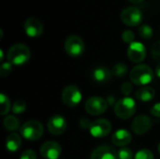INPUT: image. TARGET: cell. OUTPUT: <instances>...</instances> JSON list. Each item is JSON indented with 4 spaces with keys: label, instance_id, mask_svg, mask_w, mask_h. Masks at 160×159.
I'll use <instances>...</instances> for the list:
<instances>
[{
    "label": "cell",
    "instance_id": "obj_1",
    "mask_svg": "<svg viewBox=\"0 0 160 159\" xmlns=\"http://www.w3.org/2000/svg\"><path fill=\"white\" fill-rule=\"evenodd\" d=\"M31 57L30 49L22 43L12 45L8 52V60L10 64L21 66L25 64Z\"/></svg>",
    "mask_w": 160,
    "mask_h": 159
},
{
    "label": "cell",
    "instance_id": "obj_2",
    "mask_svg": "<svg viewBox=\"0 0 160 159\" xmlns=\"http://www.w3.org/2000/svg\"><path fill=\"white\" fill-rule=\"evenodd\" d=\"M130 81L136 85H146L154 79V72L147 65H138L129 73Z\"/></svg>",
    "mask_w": 160,
    "mask_h": 159
},
{
    "label": "cell",
    "instance_id": "obj_3",
    "mask_svg": "<svg viewBox=\"0 0 160 159\" xmlns=\"http://www.w3.org/2000/svg\"><path fill=\"white\" fill-rule=\"evenodd\" d=\"M136 102L131 97H123L114 105V112L120 119H128L136 112Z\"/></svg>",
    "mask_w": 160,
    "mask_h": 159
},
{
    "label": "cell",
    "instance_id": "obj_4",
    "mask_svg": "<svg viewBox=\"0 0 160 159\" xmlns=\"http://www.w3.org/2000/svg\"><path fill=\"white\" fill-rule=\"evenodd\" d=\"M22 137L28 141H37L43 135V126L40 122L36 120H31L25 122L20 128Z\"/></svg>",
    "mask_w": 160,
    "mask_h": 159
},
{
    "label": "cell",
    "instance_id": "obj_5",
    "mask_svg": "<svg viewBox=\"0 0 160 159\" xmlns=\"http://www.w3.org/2000/svg\"><path fill=\"white\" fill-rule=\"evenodd\" d=\"M65 51L72 57H78L84 52V42L78 36H70L65 41Z\"/></svg>",
    "mask_w": 160,
    "mask_h": 159
},
{
    "label": "cell",
    "instance_id": "obj_6",
    "mask_svg": "<svg viewBox=\"0 0 160 159\" xmlns=\"http://www.w3.org/2000/svg\"><path fill=\"white\" fill-rule=\"evenodd\" d=\"M109 106L106 99L100 97H92L85 102V111L91 115H100L104 113Z\"/></svg>",
    "mask_w": 160,
    "mask_h": 159
},
{
    "label": "cell",
    "instance_id": "obj_7",
    "mask_svg": "<svg viewBox=\"0 0 160 159\" xmlns=\"http://www.w3.org/2000/svg\"><path fill=\"white\" fill-rule=\"evenodd\" d=\"M62 100L64 104L69 108H74L79 105L82 100V93L75 85L67 86L62 92Z\"/></svg>",
    "mask_w": 160,
    "mask_h": 159
},
{
    "label": "cell",
    "instance_id": "obj_8",
    "mask_svg": "<svg viewBox=\"0 0 160 159\" xmlns=\"http://www.w3.org/2000/svg\"><path fill=\"white\" fill-rule=\"evenodd\" d=\"M122 22L128 26H137L139 25L143 18L142 11L135 7H128L121 12Z\"/></svg>",
    "mask_w": 160,
    "mask_h": 159
},
{
    "label": "cell",
    "instance_id": "obj_9",
    "mask_svg": "<svg viewBox=\"0 0 160 159\" xmlns=\"http://www.w3.org/2000/svg\"><path fill=\"white\" fill-rule=\"evenodd\" d=\"M89 131L94 138H104L111 133L112 124L107 119H98L92 123Z\"/></svg>",
    "mask_w": 160,
    "mask_h": 159
},
{
    "label": "cell",
    "instance_id": "obj_10",
    "mask_svg": "<svg viewBox=\"0 0 160 159\" xmlns=\"http://www.w3.org/2000/svg\"><path fill=\"white\" fill-rule=\"evenodd\" d=\"M153 122L152 119L146 115H138L132 122L131 127L135 134L143 135L146 134L152 128Z\"/></svg>",
    "mask_w": 160,
    "mask_h": 159
},
{
    "label": "cell",
    "instance_id": "obj_11",
    "mask_svg": "<svg viewBox=\"0 0 160 159\" xmlns=\"http://www.w3.org/2000/svg\"><path fill=\"white\" fill-rule=\"evenodd\" d=\"M128 57L133 63H141L146 57V49L141 42L134 41L128 49Z\"/></svg>",
    "mask_w": 160,
    "mask_h": 159
},
{
    "label": "cell",
    "instance_id": "obj_12",
    "mask_svg": "<svg viewBox=\"0 0 160 159\" xmlns=\"http://www.w3.org/2000/svg\"><path fill=\"white\" fill-rule=\"evenodd\" d=\"M67 120L62 115H52L48 121V130L51 134L58 136L63 134L67 129Z\"/></svg>",
    "mask_w": 160,
    "mask_h": 159
},
{
    "label": "cell",
    "instance_id": "obj_13",
    "mask_svg": "<svg viewBox=\"0 0 160 159\" xmlns=\"http://www.w3.org/2000/svg\"><path fill=\"white\" fill-rule=\"evenodd\" d=\"M61 153L62 148L56 142H47L40 147V155L45 159H57Z\"/></svg>",
    "mask_w": 160,
    "mask_h": 159
},
{
    "label": "cell",
    "instance_id": "obj_14",
    "mask_svg": "<svg viewBox=\"0 0 160 159\" xmlns=\"http://www.w3.org/2000/svg\"><path fill=\"white\" fill-rule=\"evenodd\" d=\"M24 31L30 37H38L43 33V24L35 17H30L24 22Z\"/></svg>",
    "mask_w": 160,
    "mask_h": 159
},
{
    "label": "cell",
    "instance_id": "obj_15",
    "mask_svg": "<svg viewBox=\"0 0 160 159\" xmlns=\"http://www.w3.org/2000/svg\"><path fill=\"white\" fill-rule=\"evenodd\" d=\"M90 159H118V153L111 146L101 145L92 152Z\"/></svg>",
    "mask_w": 160,
    "mask_h": 159
},
{
    "label": "cell",
    "instance_id": "obj_16",
    "mask_svg": "<svg viewBox=\"0 0 160 159\" xmlns=\"http://www.w3.org/2000/svg\"><path fill=\"white\" fill-rule=\"evenodd\" d=\"M112 76V70H110L108 67H98L95 68L92 72L93 80L99 84H104L109 82L111 81Z\"/></svg>",
    "mask_w": 160,
    "mask_h": 159
},
{
    "label": "cell",
    "instance_id": "obj_17",
    "mask_svg": "<svg viewBox=\"0 0 160 159\" xmlns=\"http://www.w3.org/2000/svg\"><path fill=\"white\" fill-rule=\"evenodd\" d=\"M132 141V136L130 132L125 129H120L117 130L116 132L113 133L112 137V142L116 145V146H126L128 145Z\"/></svg>",
    "mask_w": 160,
    "mask_h": 159
},
{
    "label": "cell",
    "instance_id": "obj_18",
    "mask_svg": "<svg viewBox=\"0 0 160 159\" xmlns=\"http://www.w3.org/2000/svg\"><path fill=\"white\" fill-rule=\"evenodd\" d=\"M156 96V91L153 87L150 86H144L142 88H140L136 93H135V97L140 100V101H151L154 99Z\"/></svg>",
    "mask_w": 160,
    "mask_h": 159
},
{
    "label": "cell",
    "instance_id": "obj_19",
    "mask_svg": "<svg viewBox=\"0 0 160 159\" xmlns=\"http://www.w3.org/2000/svg\"><path fill=\"white\" fill-rule=\"evenodd\" d=\"M21 144H22L21 137L16 133H11L10 135L8 136L6 140V148L12 153L18 151L21 147Z\"/></svg>",
    "mask_w": 160,
    "mask_h": 159
},
{
    "label": "cell",
    "instance_id": "obj_20",
    "mask_svg": "<svg viewBox=\"0 0 160 159\" xmlns=\"http://www.w3.org/2000/svg\"><path fill=\"white\" fill-rule=\"evenodd\" d=\"M4 127L8 131H15L19 128L20 127V123L18 118H16L14 115H8L5 119H4Z\"/></svg>",
    "mask_w": 160,
    "mask_h": 159
},
{
    "label": "cell",
    "instance_id": "obj_21",
    "mask_svg": "<svg viewBox=\"0 0 160 159\" xmlns=\"http://www.w3.org/2000/svg\"><path fill=\"white\" fill-rule=\"evenodd\" d=\"M128 73V66L124 63H117L113 66L112 69V76L116 78H123Z\"/></svg>",
    "mask_w": 160,
    "mask_h": 159
},
{
    "label": "cell",
    "instance_id": "obj_22",
    "mask_svg": "<svg viewBox=\"0 0 160 159\" xmlns=\"http://www.w3.org/2000/svg\"><path fill=\"white\" fill-rule=\"evenodd\" d=\"M0 103H1V106H0V113H1V115H5L10 110V102H9L8 97L6 95L1 94L0 95Z\"/></svg>",
    "mask_w": 160,
    "mask_h": 159
},
{
    "label": "cell",
    "instance_id": "obj_23",
    "mask_svg": "<svg viewBox=\"0 0 160 159\" xmlns=\"http://www.w3.org/2000/svg\"><path fill=\"white\" fill-rule=\"evenodd\" d=\"M139 34L140 36L144 38V39H149L153 37L154 35V31L153 28L148 25V24H142L139 27Z\"/></svg>",
    "mask_w": 160,
    "mask_h": 159
},
{
    "label": "cell",
    "instance_id": "obj_24",
    "mask_svg": "<svg viewBox=\"0 0 160 159\" xmlns=\"http://www.w3.org/2000/svg\"><path fill=\"white\" fill-rule=\"evenodd\" d=\"M25 109H26L25 102L22 99H18L13 103L12 108H11V112L14 114H21V113L24 112Z\"/></svg>",
    "mask_w": 160,
    "mask_h": 159
},
{
    "label": "cell",
    "instance_id": "obj_25",
    "mask_svg": "<svg viewBox=\"0 0 160 159\" xmlns=\"http://www.w3.org/2000/svg\"><path fill=\"white\" fill-rule=\"evenodd\" d=\"M134 159H154V155L150 150L142 149L136 154Z\"/></svg>",
    "mask_w": 160,
    "mask_h": 159
},
{
    "label": "cell",
    "instance_id": "obj_26",
    "mask_svg": "<svg viewBox=\"0 0 160 159\" xmlns=\"http://www.w3.org/2000/svg\"><path fill=\"white\" fill-rule=\"evenodd\" d=\"M11 70H12V64H10L9 62L3 63L0 67V76L2 78H5L9 75Z\"/></svg>",
    "mask_w": 160,
    "mask_h": 159
},
{
    "label": "cell",
    "instance_id": "obj_27",
    "mask_svg": "<svg viewBox=\"0 0 160 159\" xmlns=\"http://www.w3.org/2000/svg\"><path fill=\"white\" fill-rule=\"evenodd\" d=\"M118 159H133V153L129 148H122L118 152Z\"/></svg>",
    "mask_w": 160,
    "mask_h": 159
},
{
    "label": "cell",
    "instance_id": "obj_28",
    "mask_svg": "<svg viewBox=\"0 0 160 159\" xmlns=\"http://www.w3.org/2000/svg\"><path fill=\"white\" fill-rule=\"evenodd\" d=\"M122 38L124 40V42L131 44L134 42L135 39V35L131 30H125L122 34Z\"/></svg>",
    "mask_w": 160,
    "mask_h": 159
},
{
    "label": "cell",
    "instance_id": "obj_29",
    "mask_svg": "<svg viewBox=\"0 0 160 159\" xmlns=\"http://www.w3.org/2000/svg\"><path fill=\"white\" fill-rule=\"evenodd\" d=\"M152 55L155 60L160 62V40L156 41L152 46Z\"/></svg>",
    "mask_w": 160,
    "mask_h": 159
},
{
    "label": "cell",
    "instance_id": "obj_30",
    "mask_svg": "<svg viewBox=\"0 0 160 159\" xmlns=\"http://www.w3.org/2000/svg\"><path fill=\"white\" fill-rule=\"evenodd\" d=\"M133 91V87H132V84L130 82H124L122 85H121V92L123 95L125 96H129Z\"/></svg>",
    "mask_w": 160,
    "mask_h": 159
},
{
    "label": "cell",
    "instance_id": "obj_31",
    "mask_svg": "<svg viewBox=\"0 0 160 159\" xmlns=\"http://www.w3.org/2000/svg\"><path fill=\"white\" fill-rule=\"evenodd\" d=\"M20 159H37V155L33 150H25Z\"/></svg>",
    "mask_w": 160,
    "mask_h": 159
},
{
    "label": "cell",
    "instance_id": "obj_32",
    "mask_svg": "<svg viewBox=\"0 0 160 159\" xmlns=\"http://www.w3.org/2000/svg\"><path fill=\"white\" fill-rule=\"evenodd\" d=\"M150 113H151L153 116H155V117L160 118V103L155 104V105L150 109Z\"/></svg>",
    "mask_w": 160,
    "mask_h": 159
},
{
    "label": "cell",
    "instance_id": "obj_33",
    "mask_svg": "<svg viewBox=\"0 0 160 159\" xmlns=\"http://www.w3.org/2000/svg\"><path fill=\"white\" fill-rule=\"evenodd\" d=\"M91 125H92V123H91L90 120L87 119V118H82V119L80 120V127H81V128H82V129H88V128L90 129Z\"/></svg>",
    "mask_w": 160,
    "mask_h": 159
},
{
    "label": "cell",
    "instance_id": "obj_34",
    "mask_svg": "<svg viewBox=\"0 0 160 159\" xmlns=\"http://www.w3.org/2000/svg\"><path fill=\"white\" fill-rule=\"evenodd\" d=\"M156 74L158 78H160V62L158 64V66L156 67Z\"/></svg>",
    "mask_w": 160,
    "mask_h": 159
},
{
    "label": "cell",
    "instance_id": "obj_35",
    "mask_svg": "<svg viewBox=\"0 0 160 159\" xmlns=\"http://www.w3.org/2000/svg\"><path fill=\"white\" fill-rule=\"evenodd\" d=\"M129 1L133 4H141V3H142L143 0H129Z\"/></svg>",
    "mask_w": 160,
    "mask_h": 159
},
{
    "label": "cell",
    "instance_id": "obj_36",
    "mask_svg": "<svg viewBox=\"0 0 160 159\" xmlns=\"http://www.w3.org/2000/svg\"><path fill=\"white\" fill-rule=\"evenodd\" d=\"M0 55H1L0 61H1V62H3V60H4V53H3V50H0Z\"/></svg>",
    "mask_w": 160,
    "mask_h": 159
},
{
    "label": "cell",
    "instance_id": "obj_37",
    "mask_svg": "<svg viewBox=\"0 0 160 159\" xmlns=\"http://www.w3.org/2000/svg\"><path fill=\"white\" fill-rule=\"evenodd\" d=\"M158 153L160 154V143H159V145H158Z\"/></svg>",
    "mask_w": 160,
    "mask_h": 159
}]
</instances>
